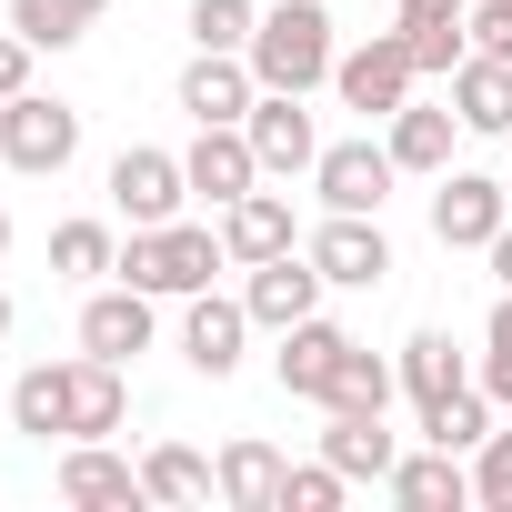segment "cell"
<instances>
[{"instance_id":"obj_1","label":"cell","mask_w":512,"mask_h":512,"mask_svg":"<svg viewBox=\"0 0 512 512\" xmlns=\"http://www.w3.org/2000/svg\"><path fill=\"white\" fill-rule=\"evenodd\" d=\"M221 262H231V251H221V221H151V231L121 241V282H141L151 302H191V292H211Z\"/></svg>"},{"instance_id":"obj_2","label":"cell","mask_w":512,"mask_h":512,"mask_svg":"<svg viewBox=\"0 0 512 512\" xmlns=\"http://www.w3.org/2000/svg\"><path fill=\"white\" fill-rule=\"evenodd\" d=\"M251 71H262V91H322L332 81V11L322 0H282V11H262V31H251V51H241Z\"/></svg>"},{"instance_id":"obj_3","label":"cell","mask_w":512,"mask_h":512,"mask_svg":"<svg viewBox=\"0 0 512 512\" xmlns=\"http://www.w3.org/2000/svg\"><path fill=\"white\" fill-rule=\"evenodd\" d=\"M412 81H422V61H412L402 31H372V41H352V51L332 61V91H342V111H362V121H392V111L412 101Z\"/></svg>"},{"instance_id":"obj_4","label":"cell","mask_w":512,"mask_h":512,"mask_svg":"<svg viewBox=\"0 0 512 512\" xmlns=\"http://www.w3.org/2000/svg\"><path fill=\"white\" fill-rule=\"evenodd\" d=\"M71 151H81V111L71 101H51V91L0 101V161H11V171L51 181V171H71Z\"/></svg>"},{"instance_id":"obj_5","label":"cell","mask_w":512,"mask_h":512,"mask_svg":"<svg viewBox=\"0 0 512 512\" xmlns=\"http://www.w3.org/2000/svg\"><path fill=\"white\" fill-rule=\"evenodd\" d=\"M502 221H512V181H492V171H442V191H432V241H442V251H482Z\"/></svg>"},{"instance_id":"obj_6","label":"cell","mask_w":512,"mask_h":512,"mask_svg":"<svg viewBox=\"0 0 512 512\" xmlns=\"http://www.w3.org/2000/svg\"><path fill=\"white\" fill-rule=\"evenodd\" d=\"M312 262H322V282H342V292H372V282H392V241H382V211H332L312 241Z\"/></svg>"},{"instance_id":"obj_7","label":"cell","mask_w":512,"mask_h":512,"mask_svg":"<svg viewBox=\"0 0 512 512\" xmlns=\"http://www.w3.org/2000/svg\"><path fill=\"white\" fill-rule=\"evenodd\" d=\"M322 262L312 251H272V262H251V282H241V302H251V322L262 332H292V322H312L322 312Z\"/></svg>"},{"instance_id":"obj_8","label":"cell","mask_w":512,"mask_h":512,"mask_svg":"<svg viewBox=\"0 0 512 512\" xmlns=\"http://www.w3.org/2000/svg\"><path fill=\"white\" fill-rule=\"evenodd\" d=\"M392 181H402L392 141H332V151L312 161V191H322V211H382V201H392Z\"/></svg>"},{"instance_id":"obj_9","label":"cell","mask_w":512,"mask_h":512,"mask_svg":"<svg viewBox=\"0 0 512 512\" xmlns=\"http://www.w3.org/2000/svg\"><path fill=\"white\" fill-rule=\"evenodd\" d=\"M181 201H191V171H181V151H121V161H111V211H121L131 231H151V221H181Z\"/></svg>"},{"instance_id":"obj_10","label":"cell","mask_w":512,"mask_h":512,"mask_svg":"<svg viewBox=\"0 0 512 512\" xmlns=\"http://www.w3.org/2000/svg\"><path fill=\"white\" fill-rule=\"evenodd\" d=\"M262 332L251 322V302H221V292H191V312H181V362L201 372V382H231L241 372V342Z\"/></svg>"},{"instance_id":"obj_11","label":"cell","mask_w":512,"mask_h":512,"mask_svg":"<svg viewBox=\"0 0 512 512\" xmlns=\"http://www.w3.org/2000/svg\"><path fill=\"white\" fill-rule=\"evenodd\" d=\"M241 131H251V151H262V181H292V171H312V161H322V141H312V111H302V91H262Z\"/></svg>"},{"instance_id":"obj_12","label":"cell","mask_w":512,"mask_h":512,"mask_svg":"<svg viewBox=\"0 0 512 512\" xmlns=\"http://www.w3.org/2000/svg\"><path fill=\"white\" fill-rule=\"evenodd\" d=\"M181 171H191V191L221 211V201H241L251 181H262V151H251V131H241V121H201V141L181 151Z\"/></svg>"},{"instance_id":"obj_13","label":"cell","mask_w":512,"mask_h":512,"mask_svg":"<svg viewBox=\"0 0 512 512\" xmlns=\"http://www.w3.org/2000/svg\"><path fill=\"white\" fill-rule=\"evenodd\" d=\"M251 101H262V71L241 51H191V71H181V111L191 121H251Z\"/></svg>"},{"instance_id":"obj_14","label":"cell","mask_w":512,"mask_h":512,"mask_svg":"<svg viewBox=\"0 0 512 512\" xmlns=\"http://www.w3.org/2000/svg\"><path fill=\"white\" fill-rule=\"evenodd\" d=\"M221 251H231L241 272L272 262V251H302V241H292V191H262V181H251L241 201H221Z\"/></svg>"},{"instance_id":"obj_15","label":"cell","mask_w":512,"mask_h":512,"mask_svg":"<svg viewBox=\"0 0 512 512\" xmlns=\"http://www.w3.org/2000/svg\"><path fill=\"white\" fill-rule=\"evenodd\" d=\"M81 352H101V362H131V352H151V292H141V282H111V292H91V302H81Z\"/></svg>"},{"instance_id":"obj_16","label":"cell","mask_w":512,"mask_h":512,"mask_svg":"<svg viewBox=\"0 0 512 512\" xmlns=\"http://www.w3.org/2000/svg\"><path fill=\"white\" fill-rule=\"evenodd\" d=\"M342 352H352V332L312 312V322H292V332H282V352H272V372H282V392H302V402H322V392H332V372H342Z\"/></svg>"},{"instance_id":"obj_17","label":"cell","mask_w":512,"mask_h":512,"mask_svg":"<svg viewBox=\"0 0 512 512\" xmlns=\"http://www.w3.org/2000/svg\"><path fill=\"white\" fill-rule=\"evenodd\" d=\"M61 502H71V512H121V502H151V492H141V472H131L121 452L71 442V452H61Z\"/></svg>"},{"instance_id":"obj_18","label":"cell","mask_w":512,"mask_h":512,"mask_svg":"<svg viewBox=\"0 0 512 512\" xmlns=\"http://www.w3.org/2000/svg\"><path fill=\"white\" fill-rule=\"evenodd\" d=\"M402 512H462L472 502V472H462V452H442V442H422V452H402L392 462V482H382Z\"/></svg>"},{"instance_id":"obj_19","label":"cell","mask_w":512,"mask_h":512,"mask_svg":"<svg viewBox=\"0 0 512 512\" xmlns=\"http://www.w3.org/2000/svg\"><path fill=\"white\" fill-rule=\"evenodd\" d=\"M452 131H462V111H452V101H402V111L382 121L392 161H402V171H432V181L452 171Z\"/></svg>"},{"instance_id":"obj_20","label":"cell","mask_w":512,"mask_h":512,"mask_svg":"<svg viewBox=\"0 0 512 512\" xmlns=\"http://www.w3.org/2000/svg\"><path fill=\"white\" fill-rule=\"evenodd\" d=\"M211 472H221V502H231V512H272L292 462H282L262 432H241V442H221V462H211Z\"/></svg>"},{"instance_id":"obj_21","label":"cell","mask_w":512,"mask_h":512,"mask_svg":"<svg viewBox=\"0 0 512 512\" xmlns=\"http://www.w3.org/2000/svg\"><path fill=\"white\" fill-rule=\"evenodd\" d=\"M322 462H342L352 482H392L402 442H392V422H382V412H332V432H322Z\"/></svg>"},{"instance_id":"obj_22","label":"cell","mask_w":512,"mask_h":512,"mask_svg":"<svg viewBox=\"0 0 512 512\" xmlns=\"http://www.w3.org/2000/svg\"><path fill=\"white\" fill-rule=\"evenodd\" d=\"M452 111H462V131H482V141H502V131H512V61H492V51H472V61L452 71Z\"/></svg>"},{"instance_id":"obj_23","label":"cell","mask_w":512,"mask_h":512,"mask_svg":"<svg viewBox=\"0 0 512 512\" xmlns=\"http://www.w3.org/2000/svg\"><path fill=\"white\" fill-rule=\"evenodd\" d=\"M121 412H131V392H121V362L81 352V362H71V442H101V432H121Z\"/></svg>"},{"instance_id":"obj_24","label":"cell","mask_w":512,"mask_h":512,"mask_svg":"<svg viewBox=\"0 0 512 512\" xmlns=\"http://www.w3.org/2000/svg\"><path fill=\"white\" fill-rule=\"evenodd\" d=\"M11 432H31V442L71 432V362H31L11 382Z\"/></svg>"},{"instance_id":"obj_25","label":"cell","mask_w":512,"mask_h":512,"mask_svg":"<svg viewBox=\"0 0 512 512\" xmlns=\"http://www.w3.org/2000/svg\"><path fill=\"white\" fill-rule=\"evenodd\" d=\"M462 382H472V372H462L452 332H412V342H402V392H412L422 412H432V402H452Z\"/></svg>"},{"instance_id":"obj_26","label":"cell","mask_w":512,"mask_h":512,"mask_svg":"<svg viewBox=\"0 0 512 512\" xmlns=\"http://www.w3.org/2000/svg\"><path fill=\"white\" fill-rule=\"evenodd\" d=\"M141 492H151V502H221V472H211L191 442H151V462H141Z\"/></svg>"},{"instance_id":"obj_27","label":"cell","mask_w":512,"mask_h":512,"mask_svg":"<svg viewBox=\"0 0 512 512\" xmlns=\"http://www.w3.org/2000/svg\"><path fill=\"white\" fill-rule=\"evenodd\" d=\"M101 11H111V0H11V31L31 51H71V41H91Z\"/></svg>"},{"instance_id":"obj_28","label":"cell","mask_w":512,"mask_h":512,"mask_svg":"<svg viewBox=\"0 0 512 512\" xmlns=\"http://www.w3.org/2000/svg\"><path fill=\"white\" fill-rule=\"evenodd\" d=\"M392 392H402V362H372V352L352 342L342 372H332V392H322V412H392Z\"/></svg>"},{"instance_id":"obj_29","label":"cell","mask_w":512,"mask_h":512,"mask_svg":"<svg viewBox=\"0 0 512 512\" xmlns=\"http://www.w3.org/2000/svg\"><path fill=\"white\" fill-rule=\"evenodd\" d=\"M422 442H442V452H482V442H492V392L462 382L452 402H432V412H422Z\"/></svg>"},{"instance_id":"obj_30","label":"cell","mask_w":512,"mask_h":512,"mask_svg":"<svg viewBox=\"0 0 512 512\" xmlns=\"http://www.w3.org/2000/svg\"><path fill=\"white\" fill-rule=\"evenodd\" d=\"M51 272H61V282H101V272H121L111 221H61V231H51Z\"/></svg>"},{"instance_id":"obj_31","label":"cell","mask_w":512,"mask_h":512,"mask_svg":"<svg viewBox=\"0 0 512 512\" xmlns=\"http://www.w3.org/2000/svg\"><path fill=\"white\" fill-rule=\"evenodd\" d=\"M262 11L251 0H191V51H251Z\"/></svg>"},{"instance_id":"obj_32","label":"cell","mask_w":512,"mask_h":512,"mask_svg":"<svg viewBox=\"0 0 512 512\" xmlns=\"http://www.w3.org/2000/svg\"><path fill=\"white\" fill-rule=\"evenodd\" d=\"M342 492H352V472H342V462H292L272 512H342Z\"/></svg>"},{"instance_id":"obj_33","label":"cell","mask_w":512,"mask_h":512,"mask_svg":"<svg viewBox=\"0 0 512 512\" xmlns=\"http://www.w3.org/2000/svg\"><path fill=\"white\" fill-rule=\"evenodd\" d=\"M482 392L512 412V292L492 302V322H482Z\"/></svg>"},{"instance_id":"obj_34","label":"cell","mask_w":512,"mask_h":512,"mask_svg":"<svg viewBox=\"0 0 512 512\" xmlns=\"http://www.w3.org/2000/svg\"><path fill=\"white\" fill-rule=\"evenodd\" d=\"M472 502H492V512H512V432H492V442L472 452Z\"/></svg>"},{"instance_id":"obj_35","label":"cell","mask_w":512,"mask_h":512,"mask_svg":"<svg viewBox=\"0 0 512 512\" xmlns=\"http://www.w3.org/2000/svg\"><path fill=\"white\" fill-rule=\"evenodd\" d=\"M402 41H412V61H422V71H442V81L472 61V31H402Z\"/></svg>"},{"instance_id":"obj_36","label":"cell","mask_w":512,"mask_h":512,"mask_svg":"<svg viewBox=\"0 0 512 512\" xmlns=\"http://www.w3.org/2000/svg\"><path fill=\"white\" fill-rule=\"evenodd\" d=\"M472 51L512 61V0H472Z\"/></svg>"},{"instance_id":"obj_37","label":"cell","mask_w":512,"mask_h":512,"mask_svg":"<svg viewBox=\"0 0 512 512\" xmlns=\"http://www.w3.org/2000/svg\"><path fill=\"white\" fill-rule=\"evenodd\" d=\"M21 91H31V41L0 31V101H21Z\"/></svg>"},{"instance_id":"obj_38","label":"cell","mask_w":512,"mask_h":512,"mask_svg":"<svg viewBox=\"0 0 512 512\" xmlns=\"http://www.w3.org/2000/svg\"><path fill=\"white\" fill-rule=\"evenodd\" d=\"M482 262H492V282H502V292H512V221H502V231H492V241H482Z\"/></svg>"},{"instance_id":"obj_39","label":"cell","mask_w":512,"mask_h":512,"mask_svg":"<svg viewBox=\"0 0 512 512\" xmlns=\"http://www.w3.org/2000/svg\"><path fill=\"white\" fill-rule=\"evenodd\" d=\"M0 332H11V292H0Z\"/></svg>"},{"instance_id":"obj_40","label":"cell","mask_w":512,"mask_h":512,"mask_svg":"<svg viewBox=\"0 0 512 512\" xmlns=\"http://www.w3.org/2000/svg\"><path fill=\"white\" fill-rule=\"evenodd\" d=\"M0 251H11V211H0Z\"/></svg>"}]
</instances>
